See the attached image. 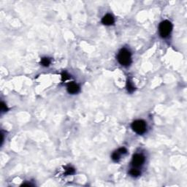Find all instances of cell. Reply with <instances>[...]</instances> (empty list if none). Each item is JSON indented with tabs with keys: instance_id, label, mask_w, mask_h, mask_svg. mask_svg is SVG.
<instances>
[{
	"instance_id": "6da1fadb",
	"label": "cell",
	"mask_w": 187,
	"mask_h": 187,
	"mask_svg": "<svg viewBox=\"0 0 187 187\" xmlns=\"http://www.w3.org/2000/svg\"><path fill=\"white\" fill-rule=\"evenodd\" d=\"M118 61L123 66H128L131 64V53L126 48H122L118 54Z\"/></svg>"
},
{
	"instance_id": "7a4b0ae2",
	"label": "cell",
	"mask_w": 187,
	"mask_h": 187,
	"mask_svg": "<svg viewBox=\"0 0 187 187\" xmlns=\"http://www.w3.org/2000/svg\"><path fill=\"white\" fill-rule=\"evenodd\" d=\"M173 26L172 24L169 21H164L162 23L159 24V31L162 37H166L170 34L172 31Z\"/></svg>"
},
{
	"instance_id": "3957f363",
	"label": "cell",
	"mask_w": 187,
	"mask_h": 187,
	"mask_svg": "<svg viewBox=\"0 0 187 187\" xmlns=\"http://www.w3.org/2000/svg\"><path fill=\"white\" fill-rule=\"evenodd\" d=\"M132 129H133V131L138 133V134L142 135L146 131V124H145V122L142 120L135 121L132 124Z\"/></svg>"
},
{
	"instance_id": "277c9868",
	"label": "cell",
	"mask_w": 187,
	"mask_h": 187,
	"mask_svg": "<svg viewBox=\"0 0 187 187\" xmlns=\"http://www.w3.org/2000/svg\"><path fill=\"white\" fill-rule=\"evenodd\" d=\"M145 162V157L143 155L137 154H135L132 157V164L134 167H138L140 166L143 165V163Z\"/></svg>"
},
{
	"instance_id": "5b68a950",
	"label": "cell",
	"mask_w": 187,
	"mask_h": 187,
	"mask_svg": "<svg viewBox=\"0 0 187 187\" xmlns=\"http://www.w3.org/2000/svg\"><path fill=\"white\" fill-rule=\"evenodd\" d=\"M127 151L125 148H119V150L116 151L114 152L113 154H112V159L114 161V162H118L121 158L122 155L126 154Z\"/></svg>"
},
{
	"instance_id": "8992f818",
	"label": "cell",
	"mask_w": 187,
	"mask_h": 187,
	"mask_svg": "<svg viewBox=\"0 0 187 187\" xmlns=\"http://www.w3.org/2000/svg\"><path fill=\"white\" fill-rule=\"evenodd\" d=\"M114 21H114L113 16L110 14L105 15L103 18V19H102V23H103L104 25L106 26L113 25V24H114Z\"/></svg>"
},
{
	"instance_id": "52a82bcc",
	"label": "cell",
	"mask_w": 187,
	"mask_h": 187,
	"mask_svg": "<svg viewBox=\"0 0 187 187\" xmlns=\"http://www.w3.org/2000/svg\"><path fill=\"white\" fill-rule=\"evenodd\" d=\"M80 88L78 86V85L76 84L75 83H70L68 85H67V91L70 94H77L79 91Z\"/></svg>"
},
{
	"instance_id": "ba28073f",
	"label": "cell",
	"mask_w": 187,
	"mask_h": 187,
	"mask_svg": "<svg viewBox=\"0 0 187 187\" xmlns=\"http://www.w3.org/2000/svg\"><path fill=\"white\" fill-rule=\"evenodd\" d=\"M140 173H141L140 171L137 168H132L130 171H129V174H130L132 176H133V177H138V176H140Z\"/></svg>"
},
{
	"instance_id": "9c48e42d",
	"label": "cell",
	"mask_w": 187,
	"mask_h": 187,
	"mask_svg": "<svg viewBox=\"0 0 187 187\" xmlns=\"http://www.w3.org/2000/svg\"><path fill=\"white\" fill-rule=\"evenodd\" d=\"M41 64L44 67H48L50 64H51V60H50V59L47 58V57H44V58L41 59Z\"/></svg>"
},
{
	"instance_id": "30bf717a",
	"label": "cell",
	"mask_w": 187,
	"mask_h": 187,
	"mask_svg": "<svg viewBox=\"0 0 187 187\" xmlns=\"http://www.w3.org/2000/svg\"><path fill=\"white\" fill-rule=\"evenodd\" d=\"M126 89H127V91L129 92H133L135 91V86H133V84H132L130 81H127V84H126Z\"/></svg>"
},
{
	"instance_id": "8fae6325",
	"label": "cell",
	"mask_w": 187,
	"mask_h": 187,
	"mask_svg": "<svg viewBox=\"0 0 187 187\" xmlns=\"http://www.w3.org/2000/svg\"><path fill=\"white\" fill-rule=\"evenodd\" d=\"M75 173V170H74V168H72V167H68V168L66 169V171H65V174L67 175V176H70V175H72Z\"/></svg>"
},
{
	"instance_id": "7c38bea8",
	"label": "cell",
	"mask_w": 187,
	"mask_h": 187,
	"mask_svg": "<svg viewBox=\"0 0 187 187\" xmlns=\"http://www.w3.org/2000/svg\"><path fill=\"white\" fill-rule=\"evenodd\" d=\"M62 81H65L70 78V75H69L66 72H62Z\"/></svg>"
},
{
	"instance_id": "4fadbf2b",
	"label": "cell",
	"mask_w": 187,
	"mask_h": 187,
	"mask_svg": "<svg viewBox=\"0 0 187 187\" xmlns=\"http://www.w3.org/2000/svg\"><path fill=\"white\" fill-rule=\"evenodd\" d=\"M7 110H8V108H7L6 105H5V104L2 102V103H1V111L2 113H4V112H6Z\"/></svg>"
}]
</instances>
